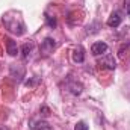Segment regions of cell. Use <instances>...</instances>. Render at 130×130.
<instances>
[{
  "label": "cell",
  "mask_w": 130,
  "mask_h": 130,
  "mask_svg": "<svg viewBox=\"0 0 130 130\" xmlns=\"http://www.w3.org/2000/svg\"><path fill=\"white\" fill-rule=\"evenodd\" d=\"M74 130H89V129H88L86 123H83V121H79V123L74 126Z\"/></svg>",
  "instance_id": "7c38bea8"
},
{
  "label": "cell",
  "mask_w": 130,
  "mask_h": 130,
  "mask_svg": "<svg viewBox=\"0 0 130 130\" xmlns=\"http://www.w3.org/2000/svg\"><path fill=\"white\" fill-rule=\"evenodd\" d=\"M68 89H70V92H73L74 95H79V94L82 92L83 86H82L80 83H70V85H68Z\"/></svg>",
  "instance_id": "30bf717a"
},
{
  "label": "cell",
  "mask_w": 130,
  "mask_h": 130,
  "mask_svg": "<svg viewBox=\"0 0 130 130\" xmlns=\"http://www.w3.org/2000/svg\"><path fill=\"white\" fill-rule=\"evenodd\" d=\"M0 130H6V129H0Z\"/></svg>",
  "instance_id": "2e32d148"
},
{
  "label": "cell",
  "mask_w": 130,
  "mask_h": 130,
  "mask_svg": "<svg viewBox=\"0 0 130 130\" xmlns=\"http://www.w3.org/2000/svg\"><path fill=\"white\" fill-rule=\"evenodd\" d=\"M45 21H47V24H48L52 29H55V27H56V18H55V17H50V15H47V14H45Z\"/></svg>",
  "instance_id": "8fae6325"
},
{
  "label": "cell",
  "mask_w": 130,
  "mask_h": 130,
  "mask_svg": "<svg viewBox=\"0 0 130 130\" xmlns=\"http://www.w3.org/2000/svg\"><path fill=\"white\" fill-rule=\"evenodd\" d=\"M73 61H74L76 64H82V62L85 61V50H83V47L77 45V47L73 50Z\"/></svg>",
  "instance_id": "8992f818"
},
{
  "label": "cell",
  "mask_w": 130,
  "mask_h": 130,
  "mask_svg": "<svg viewBox=\"0 0 130 130\" xmlns=\"http://www.w3.org/2000/svg\"><path fill=\"white\" fill-rule=\"evenodd\" d=\"M121 20H123V18H121V14H120L118 11H115V12H112L110 17L107 18V26L115 29V27H118V26L121 24Z\"/></svg>",
  "instance_id": "5b68a950"
},
{
  "label": "cell",
  "mask_w": 130,
  "mask_h": 130,
  "mask_svg": "<svg viewBox=\"0 0 130 130\" xmlns=\"http://www.w3.org/2000/svg\"><path fill=\"white\" fill-rule=\"evenodd\" d=\"M127 15H129V18H130V2H127Z\"/></svg>",
  "instance_id": "9a60e30c"
},
{
  "label": "cell",
  "mask_w": 130,
  "mask_h": 130,
  "mask_svg": "<svg viewBox=\"0 0 130 130\" xmlns=\"http://www.w3.org/2000/svg\"><path fill=\"white\" fill-rule=\"evenodd\" d=\"M30 127L35 130H50L45 121H30Z\"/></svg>",
  "instance_id": "ba28073f"
},
{
  "label": "cell",
  "mask_w": 130,
  "mask_h": 130,
  "mask_svg": "<svg viewBox=\"0 0 130 130\" xmlns=\"http://www.w3.org/2000/svg\"><path fill=\"white\" fill-rule=\"evenodd\" d=\"M98 65L100 67H103V68H107V70H113L117 65H115V59L110 56V55H106L104 53V58H101L100 61H98Z\"/></svg>",
  "instance_id": "277c9868"
},
{
  "label": "cell",
  "mask_w": 130,
  "mask_h": 130,
  "mask_svg": "<svg viewBox=\"0 0 130 130\" xmlns=\"http://www.w3.org/2000/svg\"><path fill=\"white\" fill-rule=\"evenodd\" d=\"M55 48H56L55 39H53V38H45V39L41 42V45H39V53H41V56L47 58V56H50V55L53 53Z\"/></svg>",
  "instance_id": "7a4b0ae2"
},
{
  "label": "cell",
  "mask_w": 130,
  "mask_h": 130,
  "mask_svg": "<svg viewBox=\"0 0 130 130\" xmlns=\"http://www.w3.org/2000/svg\"><path fill=\"white\" fill-rule=\"evenodd\" d=\"M41 112H42V117H47V115L50 113V109H48L47 106H42V107H41Z\"/></svg>",
  "instance_id": "5bb4252c"
},
{
  "label": "cell",
  "mask_w": 130,
  "mask_h": 130,
  "mask_svg": "<svg viewBox=\"0 0 130 130\" xmlns=\"http://www.w3.org/2000/svg\"><path fill=\"white\" fill-rule=\"evenodd\" d=\"M32 50H33V42H26V44L21 47V55H23V58L27 59V58L30 56Z\"/></svg>",
  "instance_id": "9c48e42d"
},
{
  "label": "cell",
  "mask_w": 130,
  "mask_h": 130,
  "mask_svg": "<svg viewBox=\"0 0 130 130\" xmlns=\"http://www.w3.org/2000/svg\"><path fill=\"white\" fill-rule=\"evenodd\" d=\"M38 82H39V79L35 77V79H32V80H27V82H26V86H33V85H36Z\"/></svg>",
  "instance_id": "4fadbf2b"
},
{
  "label": "cell",
  "mask_w": 130,
  "mask_h": 130,
  "mask_svg": "<svg viewBox=\"0 0 130 130\" xmlns=\"http://www.w3.org/2000/svg\"><path fill=\"white\" fill-rule=\"evenodd\" d=\"M5 27L9 30L11 33L17 35V36H21L23 33L26 32V24L23 21V17L20 12L17 11H8L6 14H3V18H2Z\"/></svg>",
  "instance_id": "6da1fadb"
},
{
  "label": "cell",
  "mask_w": 130,
  "mask_h": 130,
  "mask_svg": "<svg viewBox=\"0 0 130 130\" xmlns=\"http://www.w3.org/2000/svg\"><path fill=\"white\" fill-rule=\"evenodd\" d=\"M107 44L106 42H101V41H98V42H94L92 44V47H91V53L94 55V56H100V55H104L106 52H107Z\"/></svg>",
  "instance_id": "3957f363"
},
{
  "label": "cell",
  "mask_w": 130,
  "mask_h": 130,
  "mask_svg": "<svg viewBox=\"0 0 130 130\" xmlns=\"http://www.w3.org/2000/svg\"><path fill=\"white\" fill-rule=\"evenodd\" d=\"M5 41H6V50H8V53H9L11 56H17V55H18L17 42H15L14 39H11V38H6Z\"/></svg>",
  "instance_id": "52a82bcc"
}]
</instances>
